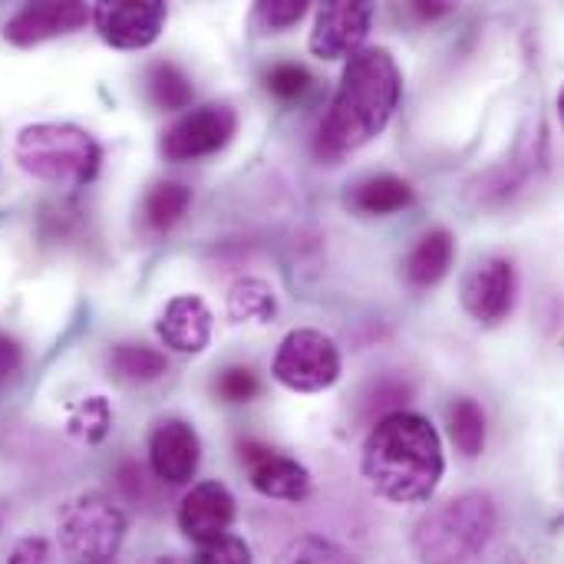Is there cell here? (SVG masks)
Segmentation results:
<instances>
[{"label": "cell", "instance_id": "30bf717a", "mask_svg": "<svg viewBox=\"0 0 564 564\" xmlns=\"http://www.w3.org/2000/svg\"><path fill=\"white\" fill-rule=\"evenodd\" d=\"M373 23V3L367 0H330L317 7L314 30H311V53L317 59H340L354 56Z\"/></svg>", "mask_w": 564, "mask_h": 564}, {"label": "cell", "instance_id": "3957f363", "mask_svg": "<svg viewBox=\"0 0 564 564\" xmlns=\"http://www.w3.org/2000/svg\"><path fill=\"white\" fill-rule=\"evenodd\" d=\"M499 529V506L486 489H469L433 506L413 525V555L420 564H469Z\"/></svg>", "mask_w": 564, "mask_h": 564}, {"label": "cell", "instance_id": "9c48e42d", "mask_svg": "<svg viewBox=\"0 0 564 564\" xmlns=\"http://www.w3.org/2000/svg\"><path fill=\"white\" fill-rule=\"evenodd\" d=\"M169 7L162 0H102L89 7V23L116 50H145L165 30Z\"/></svg>", "mask_w": 564, "mask_h": 564}, {"label": "cell", "instance_id": "484cf974", "mask_svg": "<svg viewBox=\"0 0 564 564\" xmlns=\"http://www.w3.org/2000/svg\"><path fill=\"white\" fill-rule=\"evenodd\" d=\"M264 86L271 96L291 102V99H301L307 89H311V73L301 66V63H274L268 73H264Z\"/></svg>", "mask_w": 564, "mask_h": 564}, {"label": "cell", "instance_id": "7402d4cb", "mask_svg": "<svg viewBox=\"0 0 564 564\" xmlns=\"http://www.w3.org/2000/svg\"><path fill=\"white\" fill-rule=\"evenodd\" d=\"M145 93H149L152 106L162 109V112L188 109L192 106V96H195L192 79L185 76V69L175 66V63H165V59H159V63L149 66V73H145Z\"/></svg>", "mask_w": 564, "mask_h": 564}, {"label": "cell", "instance_id": "2e32d148", "mask_svg": "<svg viewBox=\"0 0 564 564\" xmlns=\"http://www.w3.org/2000/svg\"><path fill=\"white\" fill-rule=\"evenodd\" d=\"M413 185L400 175H367L347 192V208L364 218H383L413 205Z\"/></svg>", "mask_w": 564, "mask_h": 564}, {"label": "cell", "instance_id": "83f0119b", "mask_svg": "<svg viewBox=\"0 0 564 564\" xmlns=\"http://www.w3.org/2000/svg\"><path fill=\"white\" fill-rule=\"evenodd\" d=\"M307 13V0H264L254 7V26L281 33Z\"/></svg>", "mask_w": 564, "mask_h": 564}, {"label": "cell", "instance_id": "e575fe53", "mask_svg": "<svg viewBox=\"0 0 564 564\" xmlns=\"http://www.w3.org/2000/svg\"><path fill=\"white\" fill-rule=\"evenodd\" d=\"M7 519H10V502L0 499V532H3V525H7Z\"/></svg>", "mask_w": 564, "mask_h": 564}, {"label": "cell", "instance_id": "cb8c5ba5", "mask_svg": "<svg viewBox=\"0 0 564 564\" xmlns=\"http://www.w3.org/2000/svg\"><path fill=\"white\" fill-rule=\"evenodd\" d=\"M284 564H360V558L324 535H301L288 545Z\"/></svg>", "mask_w": 564, "mask_h": 564}, {"label": "cell", "instance_id": "d590c367", "mask_svg": "<svg viewBox=\"0 0 564 564\" xmlns=\"http://www.w3.org/2000/svg\"><path fill=\"white\" fill-rule=\"evenodd\" d=\"M506 564H525V558H519V555H512V562H506Z\"/></svg>", "mask_w": 564, "mask_h": 564}, {"label": "cell", "instance_id": "5b68a950", "mask_svg": "<svg viewBox=\"0 0 564 564\" xmlns=\"http://www.w3.org/2000/svg\"><path fill=\"white\" fill-rule=\"evenodd\" d=\"M126 512L102 492H79L59 509L56 545L69 564H112L126 542Z\"/></svg>", "mask_w": 564, "mask_h": 564}, {"label": "cell", "instance_id": "5bb4252c", "mask_svg": "<svg viewBox=\"0 0 564 564\" xmlns=\"http://www.w3.org/2000/svg\"><path fill=\"white\" fill-rule=\"evenodd\" d=\"M235 496L221 482H198L192 492H185L178 506V529L188 542L205 545L221 535H228L235 522Z\"/></svg>", "mask_w": 564, "mask_h": 564}, {"label": "cell", "instance_id": "6da1fadb", "mask_svg": "<svg viewBox=\"0 0 564 564\" xmlns=\"http://www.w3.org/2000/svg\"><path fill=\"white\" fill-rule=\"evenodd\" d=\"M360 473L393 506L430 502L446 473L443 440L426 416L397 410L370 426L360 449Z\"/></svg>", "mask_w": 564, "mask_h": 564}, {"label": "cell", "instance_id": "7c38bea8", "mask_svg": "<svg viewBox=\"0 0 564 564\" xmlns=\"http://www.w3.org/2000/svg\"><path fill=\"white\" fill-rule=\"evenodd\" d=\"M149 466L155 482L162 486L192 482L202 466V440L195 426L178 416L159 420L149 436Z\"/></svg>", "mask_w": 564, "mask_h": 564}, {"label": "cell", "instance_id": "4316f807", "mask_svg": "<svg viewBox=\"0 0 564 564\" xmlns=\"http://www.w3.org/2000/svg\"><path fill=\"white\" fill-rule=\"evenodd\" d=\"M188 564H254V558H251V545L228 532L215 542L198 545L195 558Z\"/></svg>", "mask_w": 564, "mask_h": 564}, {"label": "cell", "instance_id": "1f68e13d", "mask_svg": "<svg viewBox=\"0 0 564 564\" xmlns=\"http://www.w3.org/2000/svg\"><path fill=\"white\" fill-rule=\"evenodd\" d=\"M23 364V347L10 337V334H0V380H10Z\"/></svg>", "mask_w": 564, "mask_h": 564}, {"label": "cell", "instance_id": "4fadbf2b", "mask_svg": "<svg viewBox=\"0 0 564 564\" xmlns=\"http://www.w3.org/2000/svg\"><path fill=\"white\" fill-rule=\"evenodd\" d=\"M89 23V7L79 0H43V3H26L20 7L7 23H3V40L10 46H40L46 40L66 36L79 26Z\"/></svg>", "mask_w": 564, "mask_h": 564}, {"label": "cell", "instance_id": "7a4b0ae2", "mask_svg": "<svg viewBox=\"0 0 564 564\" xmlns=\"http://www.w3.org/2000/svg\"><path fill=\"white\" fill-rule=\"evenodd\" d=\"M403 96V76L387 46H360L347 56L340 86L317 132V155L327 162L373 142L393 119Z\"/></svg>", "mask_w": 564, "mask_h": 564}, {"label": "cell", "instance_id": "836d02e7", "mask_svg": "<svg viewBox=\"0 0 564 564\" xmlns=\"http://www.w3.org/2000/svg\"><path fill=\"white\" fill-rule=\"evenodd\" d=\"M145 564H188L182 555H152Z\"/></svg>", "mask_w": 564, "mask_h": 564}, {"label": "cell", "instance_id": "f546056e", "mask_svg": "<svg viewBox=\"0 0 564 564\" xmlns=\"http://www.w3.org/2000/svg\"><path fill=\"white\" fill-rule=\"evenodd\" d=\"M116 479H119V489L126 492L129 502L142 506L149 499V479H145V469L132 459H126L119 469H116Z\"/></svg>", "mask_w": 564, "mask_h": 564}, {"label": "cell", "instance_id": "d4e9b609", "mask_svg": "<svg viewBox=\"0 0 564 564\" xmlns=\"http://www.w3.org/2000/svg\"><path fill=\"white\" fill-rule=\"evenodd\" d=\"M109 426H112V410H109L106 397H86L66 423V430L86 443H102Z\"/></svg>", "mask_w": 564, "mask_h": 564}, {"label": "cell", "instance_id": "d6a6232c", "mask_svg": "<svg viewBox=\"0 0 564 564\" xmlns=\"http://www.w3.org/2000/svg\"><path fill=\"white\" fill-rule=\"evenodd\" d=\"M413 10L423 17V20H436L443 13H449V3H413Z\"/></svg>", "mask_w": 564, "mask_h": 564}, {"label": "cell", "instance_id": "277c9868", "mask_svg": "<svg viewBox=\"0 0 564 564\" xmlns=\"http://www.w3.org/2000/svg\"><path fill=\"white\" fill-rule=\"evenodd\" d=\"M17 165L50 185L83 188L99 175L102 149L93 132L73 122H33L23 126L13 142Z\"/></svg>", "mask_w": 564, "mask_h": 564}, {"label": "cell", "instance_id": "8992f818", "mask_svg": "<svg viewBox=\"0 0 564 564\" xmlns=\"http://www.w3.org/2000/svg\"><path fill=\"white\" fill-rule=\"evenodd\" d=\"M344 360L340 347L314 327H297L291 330L271 364V373L281 387L294 393H324L340 380Z\"/></svg>", "mask_w": 564, "mask_h": 564}, {"label": "cell", "instance_id": "603a6c76", "mask_svg": "<svg viewBox=\"0 0 564 564\" xmlns=\"http://www.w3.org/2000/svg\"><path fill=\"white\" fill-rule=\"evenodd\" d=\"M449 436L466 459H479L486 449V413L476 400L463 397L449 410Z\"/></svg>", "mask_w": 564, "mask_h": 564}, {"label": "cell", "instance_id": "52a82bcc", "mask_svg": "<svg viewBox=\"0 0 564 564\" xmlns=\"http://www.w3.org/2000/svg\"><path fill=\"white\" fill-rule=\"evenodd\" d=\"M238 132V112L228 102H205L178 116L162 132V155L169 162H198L221 152Z\"/></svg>", "mask_w": 564, "mask_h": 564}, {"label": "cell", "instance_id": "f1b7e54d", "mask_svg": "<svg viewBox=\"0 0 564 564\" xmlns=\"http://www.w3.org/2000/svg\"><path fill=\"white\" fill-rule=\"evenodd\" d=\"M215 393L225 403H251L261 393V383H258L254 370H248V367H228V370L218 373Z\"/></svg>", "mask_w": 564, "mask_h": 564}, {"label": "cell", "instance_id": "4dcf8cb0", "mask_svg": "<svg viewBox=\"0 0 564 564\" xmlns=\"http://www.w3.org/2000/svg\"><path fill=\"white\" fill-rule=\"evenodd\" d=\"M7 564H56V558H53V545H50L46 539H40V535H26V539H20V542L13 545Z\"/></svg>", "mask_w": 564, "mask_h": 564}, {"label": "cell", "instance_id": "9a60e30c", "mask_svg": "<svg viewBox=\"0 0 564 564\" xmlns=\"http://www.w3.org/2000/svg\"><path fill=\"white\" fill-rule=\"evenodd\" d=\"M155 334L178 354H202L212 340V311L198 294H178L159 314Z\"/></svg>", "mask_w": 564, "mask_h": 564}, {"label": "cell", "instance_id": "e0dca14e", "mask_svg": "<svg viewBox=\"0 0 564 564\" xmlns=\"http://www.w3.org/2000/svg\"><path fill=\"white\" fill-rule=\"evenodd\" d=\"M453 258H456V238H453V231L433 228V231H426V235L416 241V248L410 251V258H406V264H403V274H406V281H410L413 288L430 291V288H436V284L449 274Z\"/></svg>", "mask_w": 564, "mask_h": 564}, {"label": "cell", "instance_id": "ba28073f", "mask_svg": "<svg viewBox=\"0 0 564 564\" xmlns=\"http://www.w3.org/2000/svg\"><path fill=\"white\" fill-rule=\"evenodd\" d=\"M463 307L466 314L479 324V327H502L519 301V274L516 264L502 254H489L479 258L459 288Z\"/></svg>", "mask_w": 564, "mask_h": 564}, {"label": "cell", "instance_id": "ac0fdd59", "mask_svg": "<svg viewBox=\"0 0 564 564\" xmlns=\"http://www.w3.org/2000/svg\"><path fill=\"white\" fill-rule=\"evenodd\" d=\"M535 162H539V152L532 149V139H525L512 162H506V165L479 175L476 182H469V195L479 205H499V202H506V198H512L519 192V185L532 175Z\"/></svg>", "mask_w": 564, "mask_h": 564}, {"label": "cell", "instance_id": "44dd1931", "mask_svg": "<svg viewBox=\"0 0 564 564\" xmlns=\"http://www.w3.org/2000/svg\"><path fill=\"white\" fill-rule=\"evenodd\" d=\"M109 367L116 373V380L122 383H155L165 377L169 360L162 350L149 347V344H116L109 354Z\"/></svg>", "mask_w": 564, "mask_h": 564}, {"label": "cell", "instance_id": "ffe728a7", "mask_svg": "<svg viewBox=\"0 0 564 564\" xmlns=\"http://www.w3.org/2000/svg\"><path fill=\"white\" fill-rule=\"evenodd\" d=\"M188 205H192V188L185 182L165 178V182H155L145 192L142 218H145V225L152 231H169V228H175L185 218Z\"/></svg>", "mask_w": 564, "mask_h": 564}, {"label": "cell", "instance_id": "8fae6325", "mask_svg": "<svg viewBox=\"0 0 564 564\" xmlns=\"http://www.w3.org/2000/svg\"><path fill=\"white\" fill-rule=\"evenodd\" d=\"M241 466L251 476V489L264 499H278V502H304L314 489V479L307 473V466H301L297 459L258 443V440H245L238 446Z\"/></svg>", "mask_w": 564, "mask_h": 564}, {"label": "cell", "instance_id": "d6986e66", "mask_svg": "<svg viewBox=\"0 0 564 564\" xmlns=\"http://www.w3.org/2000/svg\"><path fill=\"white\" fill-rule=\"evenodd\" d=\"M278 314V297L261 278H238L228 288V317L235 324H271Z\"/></svg>", "mask_w": 564, "mask_h": 564}]
</instances>
